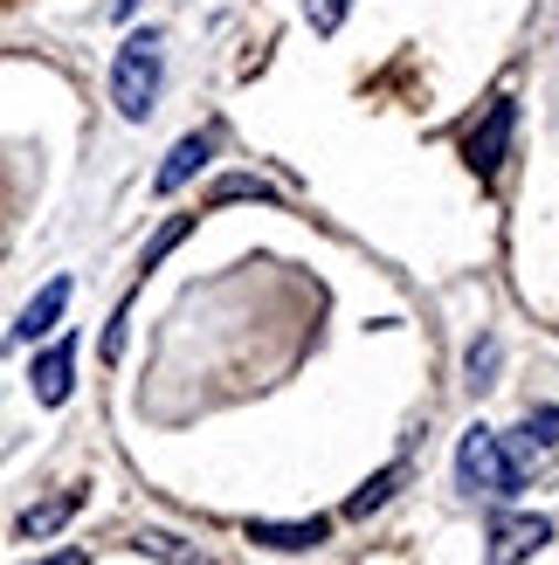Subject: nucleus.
<instances>
[{"label":"nucleus","instance_id":"nucleus-1","mask_svg":"<svg viewBox=\"0 0 559 565\" xmlns=\"http://www.w3.org/2000/svg\"><path fill=\"white\" fill-rule=\"evenodd\" d=\"M159 28H146V35H131L118 49V70H110V104H118V118H146L152 97H159Z\"/></svg>","mask_w":559,"mask_h":565},{"label":"nucleus","instance_id":"nucleus-2","mask_svg":"<svg viewBox=\"0 0 559 565\" xmlns=\"http://www.w3.org/2000/svg\"><path fill=\"white\" fill-rule=\"evenodd\" d=\"M456 476H463V490H477V497H518V490H525V469L511 462V448L497 441L491 428H470V435H463Z\"/></svg>","mask_w":559,"mask_h":565},{"label":"nucleus","instance_id":"nucleus-3","mask_svg":"<svg viewBox=\"0 0 559 565\" xmlns=\"http://www.w3.org/2000/svg\"><path fill=\"white\" fill-rule=\"evenodd\" d=\"M546 539H552L546 518H497V524H491V558H484V565H518V558H532Z\"/></svg>","mask_w":559,"mask_h":565},{"label":"nucleus","instance_id":"nucleus-4","mask_svg":"<svg viewBox=\"0 0 559 565\" xmlns=\"http://www.w3.org/2000/svg\"><path fill=\"white\" fill-rule=\"evenodd\" d=\"M511 118H518V110H511L505 97H497V104L484 110V125L470 131V166H477L484 180L497 173V159H505V146H511Z\"/></svg>","mask_w":559,"mask_h":565},{"label":"nucleus","instance_id":"nucleus-5","mask_svg":"<svg viewBox=\"0 0 559 565\" xmlns=\"http://www.w3.org/2000/svg\"><path fill=\"white\" fill-rule=\"evenodd\" d=\"M63 310H70V276H55V282H42V297L14 318V345H35V338H49Z\"/></svg>","mask_w":559,"mask_h":565},{"label":"nucleus","instance_id":"nucleus-6","mask_svg":"<svg viewBox=\"0 0 559 565\" xmlns=\"http://www.w3.org/2000/svg\"><path fill=\"white\" fill-rule=\"evenodd\" d=\"M28 380H35V401L42 407H63L70 401V380H76V345H70V338H63V345H49Z\"/></svg>","mask_w":559,"mask_h":565},{"label":"nucleus","instance_id":"nucleus-7","mask_svg":"<svg viewBox=\"0 0 559 565\" xmlns=\"http://www.w3.org/2000/svg\"><path fill=\"white\" fill-rule=\"evenodd\" d=\"M208 152H214V138H208V131L180 138V146L166 152V166H159V180H152V186H159V193H180V186H187V180H193V173L208 166Z\"/></svg>","mask_w":559,"mask_h":565},{"label":"nucleus","instance_id":"nucleus-8","mask_svg":"<svg viewBox=\"0 0 559 565\" xmlns=\"http://www.w3.org/2000/svg\"><path fill=\"white\" fill-rule=\"evenodd\" d=\"M249 539H256V545H276V552H304V545L325 539V518H312V524H249Z\"/></svg>","mask_w":559,"mask_h":565},{"label":"nucleus","instance_id":"nucleus-9","mask_svg":"<svg viewBox=\"0 0 559 565\" xmlns=\"http://www.w3.org/2000/svg\"><path fill=\"white\" fill-rule=\"evenodd\" d=\"M76 503H83V497H76V490H63V497L35 503V511H21V524H14V531H21V539H49L55 524H70V511H76Z\"/></svg>","mask_w":559,"mask_h":565},{"label":"nucleus","instance_id":"nucleus-10","mask_svg":"<svg viewBox=\"0 0 559 565\" xmlns=\"http://www.w3.org/2000/svg\"><path fill=\"white\" fill-rule=\"evenodd\" d=\"M394 483H401V469H380L367 490H352V503H346V518H367V511H380L387 497H394Z\"/></svg>","mask_w":559,"mask_h":565},{"label":"nucleus","instance_id":"nucleus-11","mask_svg":"<svg viewBox=\"0 0 559 565\" xmlns=\"http://www.w3.org/2000/svg\"><path fill=\"white\" fill-rule=\"evenodd\" d=\"M138 552H152V558H166V565H208L201 552H187L173 531H146V539H138Z\"/></svg>","mask_w":559,"mask_h":565},{"label":"nucleus","instance_id":"nucleus-12","mask_svg":"<svg viewBox=\"0 0 559 565\" xmlns=\"http://www.w3.org/2000/svg\"><path fill=\"white\" fill-rule=\"evenodd\" d=\"M187 228H193V214H173V221H166V228H159V242L146 248V263H138V269H159V263H166V248H173V242H180Z\"/></svg>","mask_w":559,"mask_h":565},{"label":"nucleus","instance_id":"nucleus-13","mask_svg":"<svg viewBox=\"0 0 559 565\" xmlns=\"http://www.w3.org/2000/svg\"><path fill=\"white\" fill-rule=\"evenodd\" d=\"M208 201H214V207H221V201H276V193H270V186H263V180H221V186H214V193H208Z\"/></svg>","mask_w":559,"mask_h":565},{"label":"nucleus","instance_id":"nucleus-14","mask_svg":"<svg viewBox=\"0 0 559 565\" xmlns=\"http://www.w3.org/2000/svg\"><path fill=\"white\" fill-rule=\"evenodd\" d=\"M304 14H312V28H318V35H331V28L346 21V0H312Z\"/></svg>","mask_w":559,"mask_h":565},{"label":"nucleus","instance_id":"nucleus-15","mask_svg":"<svg viewBox=\"0 0 559 565\" xmlns=\"http://www.w3.org/2000/svg\"><path fill=\"white\" fill-rule=\"evenodd\" d=\"M525 435H539V448H552L559 441V407H539L532 420H525Z\"/></svg>","mask_w":559,"mask_h":565},{"label":"nucleus","instance_id":"nucleus-16","mask_svg":"<svg viewBox=\"0 0 559 565\" xmlns=\"http://www.w3.org/2000/svg\"><path fill=\"white\" fill-rule=\"evenodd\" d=\"M42 565H83V552H55V558H42Z\"/></svg>","mask_w":559,"mask_h":565},{"label":"nucleus","instance_id":"nucleus-17","mask_svg":"<svg viewBox=\"0 0 559 565\" xmlns=\"http://www.w3.org/2000/svg\"><path fill=\"white\" fill-rule=\"evenodd\" d=\"M131 8H138V0H110V14H118V21H125V14H131Z\"/></svg>","mask_w":559,"mask_h":565}]
</instances>
